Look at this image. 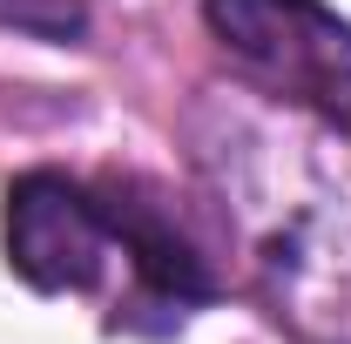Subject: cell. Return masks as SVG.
<instances>
[{"label": "cell", "mask_w": 351, "mask_h": 344, "mask_svg": "<svg viewBox=\"0 0 351 344\" xmlns=\"http://www.w3.org/2000/svg\"><path fill=\"white\" fill-rule=\"evenodd\" d=\"M217 41L284 95L345 101L351 95V21L324 0H203Z\"/></svg>", "instance_id": "1"}, {"label": "cell", "mask_w": 351, "mask_h": 344, "mask_svg": "<svg viewBox=\"0 0 351 344\" xmlns=\"http://www.w3.org/2000/svg\"><path fill=\"white\" fill-rule=\"evenodd\" d=\"M108 216L95 203V182H75L61 169H27L7 182V263L27 291L75 297L95 291L108 270Z\"/></svg>", "instance_id": "2"}, {"label": "cell", "mask_w": 351, "mask_h": 344, "mask_svg": "<svg viewBox=\"0 0 351 344\" xmlns=\"http://www.w3.org/2000/svg\"><path fill=\"white\" fill-rule=\"evenodd\" d=\"M95 203L108 216V236L122 243V257L135 270V291L142 304H156V310H169L176 324L196 310V304L217 297V277H210V263L203 250L176 230V216L142 189L129 175H108V182H95Z\"/></svg>", "instance_id": "3"}, {"label": "cell", "mask_w": 351, "mask_h": 344, "mask_svg": "<svg viewBox=\"0 0 351 344\" xmlns=\"http://www.w3.org/2000/svg\"><path fill=\"white\" fill-rule=\"evenodd\" d=\"M0 27H21L34 41H82L88 7L82 0H0Z\"/></svg>", "instance_id": "4"}]
</instances>
